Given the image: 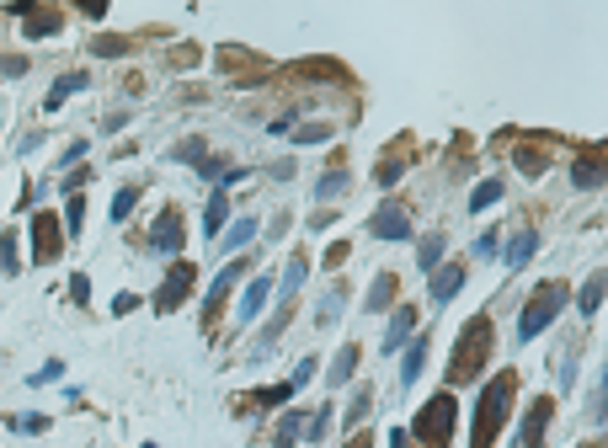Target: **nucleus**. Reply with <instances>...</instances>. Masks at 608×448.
Masks as SVG:
<instances>
[{
  "instance_id": "nucleus-1",
  "label": "nucleus",
  "mask_w": 608,
  "mask_h": 448,
  "mask_svg": "<svg viewBox=\"0 0 608 448\" xmlns=\"http://www.w3.org/2000/svg\"><path fill=\"white\" fill-rule=\"evenodd\" d=\"M518 369H496L481 395H475V422H470V448H496L502 427L512 422V406H518Z\"/></svg>"
},
{
  "instance_id": "nucleus-2",
  "label": "nucleus",
  "mask_w": 608,
  "mask_h": 448,
  "mask_svg": "<svg viewBox=\"0 0 608 448\" xmlns=\"http://www.w3.org/2000/svg\"><path fill=\"white\" fill-rule=\"evenodd\" d=\"M491 347H496V326H491V315H470L465 326H459V341H454V352H448V390H459V385H475L481 379V369L491 363Z\"/></svg>"
},
{
  "instance_id": "nucleus-3",
  "label": "nucleus",
  "mask_w": 608,
  "mask_h": 448,
  "mask_svg": "<svg viewBox=\"0 0 608 448\" xmlns=\"http://www.w3.org/2000/svg\"><path fill=\"white\" fill-rule=\"evenodd\" d=\"M571 304V288L560 278H545V283H534V294L523 299V310H518V347L523 341H534L539 331H549L555 321H560V310Z\"/></svg>"
},
{
  "instance_id": "nucleus-4",
  "label": "nucleus",
  "mask_w": 608,
  "mask_h": 448,
  "mask_svg": "<svg viewBox=\"0 0 608 448\" xmlns=\"http://www.w3.org/2000/svg\"><path fill=\"white\" fill-rule=\"evenodd\" d=\"M454 422H459V400H454V390H438L432 400H422V411L411 416V443L417 448H448L454 443Z\"/></svg>"
},
{
  "instance_id": "nucleus-5",
  "label": "nucleus",
  "mask_w": 608,
  "mask_h": 448,
  "mask_svg": "<svg viewBox=\"0 0 608 448\" xmlns=\"http://www.w3.org/2000/svg\"><path fill=\"white\" fill-rule=\"evenodd\" d=\"M27 240H32V262L38 267H54L64 257V246H69V235H64V219L54 209H38L32 224H27Z\"/></svg>"
},
{
  "instance_id": "nucleus-6",
  "label": "nucleus",
  "mask_w": 608,
  "mask_h": 448,
  "mask_svg": "<svg viewBox=\"0 0 608 448\" xmlns=\"http://www.w3.org/2000/svg\"><path fill=\"white\" fill-rule=\"evenodd\" d=\"M192 283H198V267L187 262V257H177L171 267H166V278H161V288H155V315H177L187 299H192Z\"/></svg>"
},
{
  "instance_id": "nucleus-7",
  "label": "nucleus",
  "mask_w": 608,
  "mask_h": 448,
  "mask_svg": "<svg viewBox=\"0 0 608 448\" xmlns=\"http://www.w3.org/2000/svg\"><path fill=\"white\" fill-rule=\"evenodd\" d=\"M155 257H166V262H177L182 257V246H187V219H182V209L177 203H166L161 214H155V224H150V240H144Z\"/></svg>"
},
{
  "instance_id": "nucleus-8",
  "label": "nucleus",
  "mask_w": 608,
  "mask_h": 448,
  "mask_svg": "<svg viewBox=\"0 0 608 448\" xmlns=\"http://www.w3.org/2000/svg\"><path fill=\"white\" fill-rule=\"evenodd\" d=\"M555 422V395H534L518 416V433H512V448H545V433Z\"/></svg>"
},
{
  "instance_id": "nucleus-9",
  "label": "nucleus",
  "mask_w": 608,
  "mask_h": 448,
  "mask_svg": "<svg viewBox=\"0 0 608 448\" xmlns=\"http://www.w3.org/2000/svg\"><path fill=\"white\" fill-rule=\"evenodd\" d=\"M11 16H22V38L27 43H43V38H54L64 27V11H54V5H32V0H11L5 5Z\"/></svg>"
},
{
  "instance_id": "nucleus-10",
  "label": "nucleus",
  "mask_w": 608,
  "mask_h": 448,
  "mask_svg": "<svg viewBox=\"0 0 608 448\" xmlns=\"http://www.w3.org/2000/svg\"><path fill=\"white\" fill-rule=\"evenodd\" d=\"M251 273V257H230L225 267H219V278L208 283V299H203V326L214 331V321H219V310H225V299H230V288Z\"/></svg>"
},
{
  "instance_id": "nucleus-11",
  "label": "nucleus",
  "mask_w": 608,
  "mask_h": 448,
  "mask_svg": "<svg viewBox=\"0 0 608 448\" xmlns=\"http://www.w3.org/2000/svg\"><path fill=\"white\" fill-rule=\"evenodd\" d=\"M267 304H278V283H272V273H251L241 288V304H235V326H251Z\"/></svg>"
},
{
  "instance_id": "nucleus-12",
  "label": "nucleus",
  "mask_w": 608,
  "mask_h": 448,
  "mask_svg": "<svg viewBox=\"0 0 608 448\" xmlns=\"http://www.w3.org/2000/svg\"><path fill=\"white\" fill-rule=\"evenodd\" d=\"M422 331V310L417 304H395L390 310V326H384V341H379V352L384 358H395V352H406V341Z\"/></svg>"
},
{
  "instance_id": "nucleus-13",
  "label": "nucleus",
  "mask_w": 608,
  "mask_h": 448,
  "mask_svg": "<svg viewBox=\"0 0 608 448\" xmlns=\"http://www.w3.org/2000/svg\"><path fill=\"white\" fill-rule=\"evenodd\" d=\"M608 182V155L598 145H587V150H576V161H571V187L576 192H598Z\"/></svg>"
},
{
  "instance_id": "nucleus-14",
  "label": "nucleus",
  "mask_w": 608,
  "mask_h": 448,
  "mask_svg": "<svg viewBox=\"0 0 608 448\" xmlns=\"http://www.w3.org/2000/svg\"><path fill=\"white\" fill-rule=\"evenodd\" d=\"M368 235H373V240H417L411 214H406L401 203H379V209H373V219H368Z\"/></svg>"
},
{
  "instance_id": "nucleus-15",
  "label": "nucleus",
  "mask_w": 608,
  "mask_h": 448,
  "mask_svg": "<svg viewBox=\"0 0 608 448\" xmlns=\"http://www.w3.org/2000/svg\"><path fill=\"white\" fill-rule=\"evenodd\" d=\"M465 278H470V267H465V262H443V267L427 278V299H432V310H443L448 299H459Z\"/></svg>"
},
{
  "instance_id": "nucleus-16",
  "label": "nucleus",
  "mask_w": 608,
  "mask_h": 448,
  "mask_svg": "<svg viewBox=\"0 0 608 448\" xmlns=\"http://www.w3.org/2000/svg\"><path fill=\"white\" fill-rule=\"evenodd\" d=\"M534 251H539V229L534 224H523V229H512L507 240H502V262L518 273V267H529L534 262Z\"/></svg>"
},
{
  "instance_id": "nucleus-17",
  "label": "nucleus",
  "mask_w": 608,
  "mask_h": 448,
  "mask_svg": "<svg viewBox=\"0 0 608 448\" xmlns=\"http://www.w3.org/2000/svg\"><path fill=\"white\" fill-rule=\"evenodd\" d=\"M427 352H432V336H427V331H417L411 341H406V352H401V390H411V385L422 379Z\"/></svg>"
},
{
  "instance_id": "nucleus-18",
  "label": "nucleus",
  "mask_w": 608,
  "mask_h": 448,
  "mask_svg": "<svg viewBox=\"0 0 608 448\" xmlns=\"http://www.w3.org/2000/svg\"><path fill=\"white\" fill-rule=\"evenodd\" d=\"M80 91H91V70H64L60 80L49 86V97H43V112H60L69 97H80Z\"/></svg>"
},
{
  "instance_id": "nucleus-19",
  "label": "nucleus",
  "mask_w": 608,
  "mask_h": 448,
  "mask_svg": "<svg viewBox=\"0 0 608 448\" xmlns=\"http://www.w3.org/2000/svg\"><path fill=\"white\" fill-rule=\"evenodd\" d=\"M395 299H401V278L395 273H373V283L364 294V310L368 315H384V310H395Z\"/></svg>"
},
{
  "instance_id": "nucleus-20",
  "label": "nucleus",
  "mask_w": 608,
  "mask_h": 448,
  "mask_svg": "<svg viewBox=\"0 0 608 448\" xmlns=\"http://www.w3.org/2000/svg\"><path fill=\"white\" fill-rule=\"evenodd\" d=\"M347 187H353L347 166H342V161H331V166H326L320 176H315V203H320V209H331V203H336V198H342Z\"/></svg>"
},
{
  "instance_id": "nucleus-21",
  "label": "nucleus",
  "mask_w": 608,
  "mask_h": 448,
  "mask_svg": "<svg viewBox=\"0 0 608 448\" xmlns=\"http://www.w3.org/2000/svg\"><path fill=\"white\" fill-rule=\"evenodd\" d=\"M304 278H309V251H294L289 257V267H283V278H278V304H294L299 299V288H304Z\"/></svg>"
},
{
  "instance_id": "nucleus-22",
  "label": "nucleus",
  "mask_w": 608,
  "mask_h": 448,
  "mask_svg": "<svg viewBox=\"0 0 608 448\" xmlns=\"http://www.w3.org/2000/svg\"><path fill=\"white\" fill-rule=\"evenodd\" d=\"M576 358H582V336H566V347H555V385H560V395L576 385Z\"/></svg>"
},
{
  "instance_id": "nucleus-23",
  "label": "nucleus",
  "mask_w": 608,
  "mask_h": 448,
  "mask_svg": "<svg viewBox=\"0 0 608 448\" xmlns=\"http://www.w3.org/2000/svg\"><path fill=\"white\" fill-rule=\"evenodd\" d=\"M571 299H576V315H582V321H593V315L603 310V299H608V273H593V278L582 283Z\"/></svg>"
},
{
  "instance_id": "nucleus-24",
  "label": "nucleus",
  "mask_w": 608,
  "mask_h": 448,
  "mask_svg": "<svg viewBox=\"0 0 608 448\" xmlns=\"http://www.w3.org/2000/svg\"><path fill=\"white\" fill-rule=\"evenodd\" d=\"M251 240H256V219L245 214V219H230V229H225V235L214 240V251H219V257H241Z\"/></svg>"
},
{
  "instance_id": "nucleus-25",
  "label": "nucleus",
  "mask_w": 608,
  "mask_h": 448,
  "mask_svg": "<svg viewBox=\"0 0 608 448\" xmlns=\"http://www.w3.org/2000/svg\"><path fill=\"white\" fill-rule=\"evenodd\" d=\"M225 229H230V192H219V187H214V192H208V203H203V235H208V240H219Z\"/></svg>"
},
{
  "instance_id": "nucleus-26",
  "label": "nucleus",
  "mask_w": 608,
  "mask_h": 448,
  "mask_svg": "<svg viewBox=\"0 0 608 448\" xmlns=\"http://www.w3.org/2000/svg\"><path fill=\"white\" fill-rule=\"evenodd\" d=\"M358 358H364V347H358V341H342V352H336V358H331V369H326V385H331V390H342V385L358 374Z\"/></svg>"
},
{
  "instance_id": "nucleus-27",
  "label": "nucleus",
  "mask_w": 608,
  "mask_h": 448,
  "mask_svg": "<svg viewBox=\"0 0 608 448\" xmlns=\"http://www.w3.org/2000/svg\"><path fill=\"white\" fill-rule=\"evenodd\" d=\"M219 70L241 80V75H251V70H267V59L251 54V49H241V43H225V49H219Z\"/></svg>"
},
{
  "instance_id": "nucleus-28",
  "label": "nucleus",
  "mask_w": 608,
  "mask_h": 448,
  "mask_svg": "<svg viewBox=\"0 0 608 448\" xmlns=\"http://www.w3.org/2000/svg\"><path fill=\"white\" fill-rule=\"evenodd\" d=\"M443 251H448V235H443V229H432V235H417V267H422L427 278H432V273H438V267L448 262Z\"/></svg>"
},
{
  "instance_id": "nucleus-29",
  "label": "nucleus",
  "mask_w": 608,
  "mask_h": 448,
  "mask_svg": "<svg viewBox=\"0 0 608 448\" xmlns=\"http://www.w3.org/2000/svg\"><path fill=\"white\" fill-rule=\"evenodd\" d=\"M304 427H309V411L304 406H289L283 416H278V433H272V448H294L304 438Z\"/></svg>"
},
{
  "instance_id": "nucleus-30",
  "label": "nucleus",
  "mask_w": 608,
  "mask_h": 448,
  "mask_svg": "<svg viewBox=\"0 0 608 448\" xmlns=\"http://www.w3.org/2000/svg\"><path fill=\"white\" fill-rule=\"evenodd\" d=\"M342 304H347V283H331V288L320 294V304H315V326H320V331H326V326H336Z\"/></svg>"
},
{
  "instance_id": "nucleus-31",
  "label": "nucleus",
  "mask_w": 608,
  "mask_h": 448,
  "mask_svg": "<svg viewBox=\"0 0 608 448\" xmlns=\"http://www.w3.org/2000/svg\"><path fill=\"white\" fill-rule=\"evenodd\" d=\"M502 198H507V182H502V176L475 182V187H470V214H486V209H496Z\"/></svg>"
},
{
  "instance_id": "nucleus-32",
  "label": "nucleus",
  "mask_w": 608,
  "mask_h": 448,
  "mask_svg": "<svg viewBox=\"0 0 608 448\" xmlns=\"http://www.w3.org/2000/svg\"><path fill=\"white\" fill-rule=\"evenodd\" d=\"M0 273H5V278L22 273V229H11V224L0 229Z\"/></svg>"
},
{
  "instance_id": "nucleus-33",
  "label": "nucleus",
  "mask_w": 608,
  "mask_h": 448,
  "mask_svg": "<svg viewBox=\"0 0 608 448\" xmlns=\"http://www.w3.org/2000/svg\"><path fill=\"white\" fill-rule=\"evenodd\" d=\"M294 400V379H283V385H267V390L245 395L241 406H251V411H272V406H289Z\"/></svg>"
},
{
  "instance_id": "nucleus-34",
  "label": "nucleus",
  "mask_w": 608,
  "mask_h": 448,
  "mask_svg": "<svg viewBox=\"0 0 608 448\" xmlns=\"http://www.w3.org/2000/svg\"><path fill=\"white\" fill-rule=\"evenodd\" d=\"M5 433H16V438H43V433H49V416H43V411H16V416H5Z\"/></svg>"
},
{
  "instance_id": "nucleus-35",
  "label": "nucleus",
  "mask_w": 608,
  "mask_h": 448,
  "mask_svg": "<svg viewBox=\"0 0 608 448\" xmlns=\"http://www.w3.org/2000/svg\"><path fill=\"white\" fill-rule=\"evenodd\" d=\"M139 209V182H123L118 192H113V209H107V219L113 224H128V214Z\"/></svg>"
},
{
  "instance_id": "nucleus-36",
  "label": "nucleus",
  "mask_w": 608,
  "mask_h": 448,
  "mask_svg": "<svg viewBox=\"0 0 608 448\" xmlns=\"http://www.w3.org/2000/svg\"><path fill=\"white\" fill-rule=\"evenodd\" d=\"M368 406H373V390H368V385H358V390H353V400H347V411H342V427H347V433H358V427H364Z\"/></svg>"
},
{
  "instance_id": "nucleus-37",
  "label": "nucleus",
  "mask_w": 608,
  "mask_h": 448,
  "mask_svg": "<svg viewBox=\"0 0 608 448\" xmlns=\"http://www.w3.org/2000/svg\"><path fill=\"white\" fill-rule=\"evenodd\" d=\"M91 54H97V59H128V54H134V38H123V33H102V38H91Z\"/></svg>"
},
{
  "instance_id": "nucleus-38",
  "label": "nucleus",
  "mask_w": 608,
  "mask_h": 448,
  "mask_svg": "<svg viewBox=\"0 0 608 448\" xmlns=\"http://www.w3.org/2000/svg\"><path fill=\"white\" fill-rule=\"evenodd\" d=\"M171 161H182V166L203 171V166H208V139H198V134H192V139H182V145L171 150Z\"/></svg>"
},
{
  "instance_id": "nucleus-39",
  "label": "nucleus",
  "mask_w": 608,
  "mask_h": 448,
  "mask_svg": "<svg viewBox=\"0 0 608 448\" xmlns=\"http://www.w3.org/2000/svg\"><path fill=\"white\" fill-rule=\"evenodd\" d=\"M512 161H518L523 176H545V171H549V155L539 150V145H518V150H512Z\"/></svg>"
},
{
  "instance_id": "nucleus-40",
  "label": "nucleus",
  "mask_w": 608,
  "mask_h": 448,
  "mask_svg": "<svg viewBox=\"0 0 608 448\" xmlns=\"http://www.w3.org/2000/svg\"><path fill=\"white\" fill-rule=\"evenodd\" d=\"M502 240H507V229H496V224L481 229L475 235V262H502Z\"/></svg>"
},
{
  "instance_id": "nucleus-41",
  "label": "nucleus",
  "mask_w": 608,
  "mask_h": 448,
  "mask_svg": "<svg viewBox=\"0 0 608 448\" xmlns=\"http://www.w3.org/2000/svg\"><path fill=\"white\" fill-rule=\"evenodd\" d=\"M64 235H69V240H75V235H80V229H86V192H75V198H64Z\"/></svg>"
},
{
  "instance_id": "nucleus-42",
  "label": "nucleus",
  "mask_w": 608,
  "mask_h": 448,
  "mask_svg": "<svg viewBox=\"0 0 608 448\" xmlns=\"http://www.w3.org/2000/svg\"><path fill=\"white\" fill-rule=\"evenodd\" d=\"M331 416H336L331 406H315V411H309V427H304V443H326V433H331Z\"/></svg>"
},
{
  "instance_id": "nucleus-43",
  "label": "nucleus",
  "mask_w": 608,
  "mask_h": 448,
  "mask_svg": "<svg viewBox=\"0 0 608 448\" xmlns=\"http://www.w3.org/2000/svg\"><path fill=\"white\" fill-rule=\"evenodd\" d=\"M401 176H406V155H384V161H379V166H373V182H379V187H384V192H390V187H395V182H401Z\"/></svg>"
},
{
  "instance_id": "nucleus-44",
  "label": "nucleus",
  "mask_w": 608,
  "mask_h": 448,
  "mask_svg": "<svg viewBox=\"0 0 608 448\" xmlns=\"http://www.w3.org/2000/svg\"><path fill=\"white\" fill-rule=\"evenodd\" d=\"M60 379H64V358H49L43 369H32V374H27V385H32V390H49V385H60Z\"/></svg>"
},
{
  "instance_id": "nucleus-45",
  "label": "nucleus",
  "mask_w": 608,
  "mask_h": 448,
  "mask_svg": "<svg viewBox=\"0 0 608 448\" xmlns=\"http://www.w3.org/2000/svg\"><path fill=\"white\" fill-rule=\"evenodd\" d=\"M86 155H91V139H69L60 150V171H75V166H86Z\"/></svg>"
},
{
  "instance_id": "nucleus-46",
  "label": "nucleus",
  "mask_w": 608,
  "mask_h": 448,
  "mask_svg": "<svg viewBox=\"0 0 608 448\" xmlns=\"http://www.w3.org/2000/svg\"><path fill=\"white\" fill-rule=\"evenodd\" d=\"M331 134H336V128H331V123H304V128H294V145H326V139H331Z\"/></svg>"
},
{
  "instance_id": "nucleus-47",
  "label": "nucleus",
  "mask_w": 608,
  "mask_h": 448,
  "mask_svg": "<svg viewBox=\"0 0 608 448\" xmlns=\"http://www.w3.org/2000/svg\"><path fill=\"white\" fill-rule=\"evenodd\" d=\"M32 70V59L27 54H0V80H22Z\"/></svg>"
},
{
  "instance_id": "nucleus-48",
  "label": "nucleus",
  "mask_w": 608,
  "mask_h": 448,
  "mask_svg": "<svg viewBox=\"0 0 608 448\" xmlns=\"http://www.w3.org/2000/svg\"><path fill=\"white\" fill-rule=\"evenodd\" d=\"M86 182H91V166H75V171H64V176H60L64 198H75V192H80V187H86Z\"/></svg>"
},
{
  "instance_id": "nucleus-49",
  "label": "nucleus",
  "mask_w": 608,
  "mask_h": 448,
  "mask_svg": "<svg viewBox=\"0 0 608 448\" xmlns=\"http://www.w3.org/2000/svg\"><path fill=\"white\" fill-rule=\"evenodd\" d=\"M315 374H320V358H315V352H304V358H299V369H294V390H299V385H309Z\"/></svg>"
},
{
  "instance_id": "nucleus-50",
  "label": "nucleus",
  "mask_w": 608,
  "mask_h": 448,
  "mask_svg": "<svg viewBox=\"0 0 608 448\" xmlns=\"http://www.w3.org/2000/svg\"><path fill=\"white\" fill-rule=\"evenodd\" d=\"M69 299L75 304H91V278L86 273H69Z\"/></svg>"
},
{
  "instance_id": "nucleus-51",
  "label": "nucleus",
  "mask_w": 608,
  "mask_h": 448,
  "mask_svg": "<svg viewBox=\"0 0 608 448\" xmlns=\"http://www.w3.org/2000/svg\"><path fill=\"white\" fill-rule=\"evenodd\" d=\"M347 257H353V246H347V240H331V251H326V267H347Z\"/></svg>"
},
{
  "instance_id": "nucleus-52",
  "label": "nucleus",
  "mask_w": 608,
  "mask_h": 448,
  "mask_svg": "<svg viewBox=\"0 0 608 448\" xmlns=\"http://www.w3.org/2000/svg\"><path fill=\"white\" fill-rule=\"evenodd\" d=\"M128 310H139V294H134V288L113 294V315H128Z\"/></svg>"
},
{
  "instance_id": "nucleus-53",
  "label": "nucleus",
  "mask_w": 608,
  "mask_h": 448,
  "mask_svg": "<svg viewBox=\"0 0 608 448\" xmlns=\"http://www.w3.org/2000/svg\"><path fill=\"white\" fill-rule=\"evenodd\" d=\"M75 11H80V16H86V22H102V16H107V0H80V5H75Z\"/></svg>"
},
{
  "instance_id": "nucleus-54",
  "label": "nucleus",
  "mask_w": 608,
  "mask_h": 448,
  "mask_svg": "<svg viewBox=\"0 0 608 448\" xmlns=\"http://www.w3.org/2000/svg\"><path fill=\"white\" fill-rule=\"evenodd\" d=\"M267 176H272V182H289V176H294V161H289V155H283V161H272Z\"/></svg>"
},
{
  "instance_id": "nucleus-55",
  "label": "nucleus",
  "mask_w": 608,
  "mask_h": 448,
  "mask_svg": "<svg viewBox=\"0 0 608 448\" xmlns=\"http://www.w3.org/2000/svg\"><path fill=\"white\" fill-rule=\"evenodd\" d=\"M593 400H598V416H603V406H608V363H603V374H598V390H593Z\"/></svg>"
},
{
  "instance_id": "nucleus-56",
  "label": "nucleus",
  "mask_w": 608,
  "mask_h": 448,
  "mask_svg": "<svg viewBox=\"0 0 608 448\" xmlns=\"http://www.w3.org/2000/svg\"><path fill=\"white\" fill-rule=\"evenodd\" d=\"M390 448H411V427H390Z\"/></svg>"
},
{
  "instance_id": "nucleus-57",
  "label": "nucleus",
  "mask_w": 608,
  "mask_h": 448,
  "mask_svg": "<svg viewBox=\"0 0 608 448\" xmlns=\"http://www.w3.org/2000/svg\"><path fill=\"white\" fill-rule=\"evenodd\" d=\"M342 448H373V433H364V427H358V433H353Z\"/></svg>"
},
{
  "instance_id": "nucleus-58",
  "label": "nucleus",
  "mask_w": 608,
  "mask_h": 448,
  "mask_svg": "<svg viewBox=\"0 0 608 448\" xmlns=\"http://www.w3.org/2000/svg\"><path fill=\"white\" fill-rule=\"evenodd\" d=\"M326 224H336V214H331V209H320V214H309V229H326Z\"/></svg>"
},
{
  "instance_id": "nucleus-59",
  "label": "nucleus",
  "mask_w": 608,
  "mask_h": 448,
  "mask_svg": "<svg viewBox=\"0 0 608 448\" xmlns=\"http://www.w3.org/2000/svg\"><path fill=\"white\" fill-rule=\"evenodd\" d=\"M603 427H608V406H603ZM603 443H608V433H603Z\"/></svg>"
},
{
  "instance_id": "nucleus-60",
  "label": "nucleus",
  "mask_w": 608,
  "mask_h": 448,
  "mask_svg": "<svg viewBox=\"0 0 608 448\" xmlns=\"http://www.w3.org/2000/svg\"><path fill=\"white\" fill-rule=\"evenodd\" d=\"M576 448H608V443H576Z\"/></svg>"
},
{
  "instance_id": "nucleus-61",
  "label": "nucleus",
  "mask_w": 608,
  "mask_h": 448,
  "mask_svg": "<svg viewBox=\"0 0 608 448\" xmlns=\"http://www.w3.org/2000/svg\"><path fill=\"white\" fill-rule=\"evenodd\" d=\"M144 448H155V443H144Z\"/></svg>"
}]
</instances>
